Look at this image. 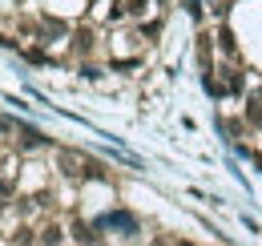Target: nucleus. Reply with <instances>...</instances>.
Wrapping results in <instances>:
<instances>
[{
  "instance_id": "6e6552de",
  "label": "nucleus",
  "mask_w": 262,
  "mask_h": 246,
  "mask_svg": "<svg viewBox=\"0 0 262 246\" xmlns=\"http://www.w3.org/2000/svg\"><path fill=\"white\" fill-rule=\"evenodd\" d=\"M8 129H12V121H8V117H0V133H8Z\"/></svg>"
},
{
  "instance_id": "f03ea898",
  "label": "nucleus",
  "mask_w": 262,
  "mask_h": 246,
  "mask_svg": "<svg viewBox=\"0 0 262 246\" xmlns=\"http://www.w3.org/2000/svg\"><path fill=\"white\" fill-rule=\"evenodd\" d=\"M73 238H77V242H85V246H93V242H97V234H93V230H89L85 222H73Z\"/></svg>"
},
{
  "instance_id": "423d86ee",
  "label": "nucleus",
  "mask_w": 262,
  "mask_h": 246,
  "mask_svg": "<svg viewBox=\"0 0 262 246\" xmlns=\"http://www.w3.org/2000/svg\"><path fill=\"white\" fill-rule=\"evenodd\" d=\"M20 133H25V146H40V141H45L36 129H20Z\"/></svg>"
},
{
  "instance_id": "0eeeda50",
  "label": "nucleus",
  "mask_w": 262,
  "mask_h": 246,
  "mask_svg": "<svg viewBox=\"0 0 262 246\" xmlns=\"http://www.w3.org/2000/svg\"><path fill=\"white\" fill-rule=\"evenodd\" d=\"M149 0H125V12H145Z\"/></svg>"
},
{
  "instance_id": "7ed1b4c3",
  "label": "nucleus",
  "mask_w": 262,
  "mask_h": 246,
  "mask_svg": "<svg viewBox=\"0 0 262 246\" xmlns=\"http://www.w3.org/2000/svg\"><path fill=\"white\" fill-rule=\"evenodd\" d=\"M45 246H61V226H45Z\"/></svg>"
},
{
  "instance_id": "20e7f679",
  "label": "nucleus",
  "mask_w": 262,
  "mask_h": 246,
  "mask_svg": "<svg viewBox=\"0 0 262 246\" xmlns=\"http://www.w3.org/2000/svg\"><path fill=\"white\" fill-rule=\"evenodd\" d=\"M218 40H222V49H226V53H234V32H230V29L218 32Z\"/></svg>"
},
{
  "instance_id": "9b49d317",
  "label": "nucleus",
  "mask_w": 262,
  "mask_h": 246,
  "mask_svg": "<svg viewBox=\"0 0 262 246\" xmlns=\"http://www.w3.org/2000/svg\"><path fill=\"white\" fill-rule=\"evenodd\" d=\"M0 206H4V202H0Z\"/></svg>"
},
{
  "instance_id": "39448f33",
  "label": "nucleus",
  "mask_w": 262,
  "mask_h": 246,
  "mask_svg": "<svg viewBox=\"0 0 262 246\" xmlns=\"http://www.w3.org/2000/svg\"><path fill=\"white\" fill-rule=\"evenodd\" d=\"M246 117H250V121H254V125H262V101H254V105L246 109Z\"/></svg>"
},
{
  "instance_id": "f257e3e1",
  "label": "nucleus",
  "mask_w": 262,
  "mask_h": 246,
  "mask_svg": "<svg viewBox=\"0 0 262 246\" xmlns=\"http://www.w3.org/2000/svg\"><path fill=\"white\" fill-rule=\"evenodd\" d=\"M105 226H113V230H125V234H137V218H133V214H121V210L105 218Z\"/></svg>"
},
{
  "instance_id": "9d476101",
  "label": "nucleus",
  "mask_w": 262,
  "mask_h": 246,
  "mask_svg": "<svg viewBox=\"0 0 262 246\" xmlns=\"http://www.w3.org/2000/svg\"><path fill=\"white\" fill-rule=\"evenodd\" d=\"M198 4H202V0H186V8H190V12H198Z\"/></svg>"
},
{
  "instance_id": "1a4fd4ad",
  "label": "nucleus",
  "mask_w": 262,
  "mask_h": 246,
  "mask_svg": "<svg viewBox=\"0 0 262 246\" xmlns=\"http://www.w3.org/2000/svg\"><path fill=\"white\" fill-rule=\"evenodd\" d=\"M0 194H12V186L4 182V178H0Z\"/></svg>"
}]
</instances>
